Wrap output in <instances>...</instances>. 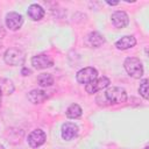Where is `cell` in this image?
I'll return each instance as SVG.
<instances>
[{
    "mask_svg": "<svg viewBox=\"0 0 149 149\" xmlns=\"http://www.w3.org/2000/svg\"><path fill=\"white\" fill-rule=\"evenodd\" d=\"M1 97H2V94L0 93V104H1Z\"/></svg>",
    "mask_w": 149,
    "mask_h": 149,
    "instance_id": "24",
    "label": "cell"
},
{
    "mask_svg": "<svg viewBox=\"0 0 149 149\" xmlns=\"http://www.w3.org/2000/svg\"><path fill=\"white\" fill-rule=\"evenodd\" d=\"M81 115V108L77 104H72L66 109V116L70 119H77Z\"/></svg>",
    "mask_w": 149,
    "mask_h": 149,
    "instance_id": "16",
    "label": "cell"
},
{
    "mask_svg": "<svg viewBox=\"0 0 149 149\" xmlns=\"http://www.w3.org/2000/svg\"><path fill=\"white\" fill-rule=\"evenodd\" d=\"M30 72H31V71H30L29 69H26V68L22 69V74H23V76H28Z\"/></svg>",
    "mask_w": 149,
    "mask_h": 149,
    "instance_id": "19",
    "label": "cell"
},
{
    "mask_svg": "<svg viewBox=\"0 0 149 149\" xmlns=\"http://www.w3.org/2000/svg\"><path fill=\"white\" fill-rule=\"evenodd\" d=\"M0 149H5V148H3V146H1V144H0Z\"/></svg>",
    "mask_w": 149,
    "mask_h": 149,
    "instance_id": "23",
    "label": "cell"
},
{
    "mask_svg": "<svg viewBox=\"0 0 149 149\" xmlns=\"http://www.w3.org/2000/svg\"><path fill=\"white\" fill-rule=\"evenodd\" d=\"M112 23L115 28H125L129 23V17L123 10H116L111 16Z\"/></svg>",
    "mask_w": 149,
    "mask_h": 149,
    "instance_id": "9",
    "label": "cell"
},
{
    "mask_svg": "<svg viewBox=\"0 0 149 149\" xmlns=\"http://www.w3.org/2000/svg\"><path fill=\"white\" fill-rule=\"evenodd\" d=\"M48 98L47 93L42 90H33L28 93V99L33 104H41Z\"/></svg>",
    "mask_w": 149,
    "mask_h": 149,
    "instance_id": "13",
    "label": "cell"
},
{
    "mask_svg": "<svg viewBox=\"0 0 149 149\" xmlns=\"http://www.w3.org/2000/svg\"><path fill=\"white\" fill-rule=\"evenodd\" d=\"M109 83H111L109 79H108L107 77L102 76V77H100V78L94 79V80L91 81L90 84H86L85 90H86L87 93L92 94V93H95V92H98V91H100V90L107 87V86L109 85Z\"/></svg>",
    "mask_w": 149,
    "mask_h": 149,
    "instance_id": "5",
    "label": "cell"
},
{
    "mask_svg": "<svg viewBox=\"0 0 149 149\" xmlns=\"http://www.w3.org/2000/svg\"><path fill=\"white\" fill-rule=\"evenodd\" d=\"M104 42H105L104 36L98 31H93V33H90L87 35V44L91 47L98 48L101 44H104Z\"/></svg>",
    "mask_w": 149,
    "mask_h": 149,
    "instance_id": "14",
    "label": "cell"
},
{
    "mask_svg": "<svg viewBox=\"0 0 149 149\" xmlns=\"http://www.w3.org/2000/svg\"><path fill=\"white\" fill-rule=\"evenodd\" d=\"M45 133L41 129H36V130H33L29 136H28V143L31 148H37V147H41L44 142H45Z\"/></svg>",
    "mask_w": 149,
    "mask_h": 149,
    "instance_id": "7",
    "label": "cell"
},
{
    "mask_svg": "<svg viewBox=\"0 0 149 149\" xmlns=\"http://www.w3.org/2000/svg\"><path fill=\"white\" fill-rule=\"evenodd\" d=\"M78 134V127L72 122H66L62 126V137L66 141L74 139Z\"/></svg>",
    "mask_w": 149,
    "mask_h": 149,
    "instance_id": "10",
    "label": "cell"
},
{
    "mask_svg": "<svg viewBox=\"0 0 149 149\" xmlns=\"http://www.w3.org/2000/svg\"><path fill=\"white\" fill-rule=\"evenodd\" d=\"M139 93L144 98L148 99V79H143L140 87H139Z\"/></svg>",
    "mask_w": 149,
    "mask_h": 149,
    "instance_id": "18",
    "label": "cell"
},
{
    "mask_svg": "<svg viewBox=\"0 0 149 149\" xmlns=\"http://www.w3.org/2000/svg\"><path fill=\"white\" fill-rule=\"evenodd\" d=\"M3 59L9 65H21L24 62V52L17 48H9L5 51Z\"/></svg>",
    "mask_w": 149,
    "mask_h": 149,
    "instance_id": "3",
    "label": "cell"
},
{
    "mask_svg": "<svg viewBox=\"0 0 149 149\" xmlns=\"http://www.w3.org/2000/svg\"><path fill=\"white\" fill-rule=\"evenodd\" d=\"M27 13H28V16L31 20H34V21H38V20H41L44 16V9L40 5H37V3L30 5L28 7Z\"/></svg>",
    "mask_w": 149,
    "mask_h": 149,
    "instance_id": "12",
    "label": "cell"
},
{
    "mask_svg": "<svg viewBox=\"0 0 149 149\" xmlns=\"http://www.w3.org/2000/svg\"><path fill=\"white\" fill-rule=\"evenodd\" d=\"M14 91V86L13 83L9 79H0V93H5V94H10Z\"/></svg>",
    "mask_w": 149,
    "mask_h": 149,
    "instance_id": "17",
    "label": "cell"
},
{
    "mask_svg": "<svg viewBox=\"0 0 149 149\" xmlns=\"http://www.w3.org/2000/svg\"><path fill=\"white\" fill-rule=\"evenodd\" d=\"M135 44H136V40H135L134 36H130V35L122 36L120 40H118L115 42V47L119 50H126V49L133 48Z\"/></svg>",
    "mask_w": 149,
    "mask_h": 149,
    "instance_id": "11",
    "label": "cell"
},
{
    "mask_svg": "<svg viewBox=\"0 0 149 149\" xmlns=\"http://www.w3.org/2000/svg\"><path fill=\"white\" fill-rule=\"evenodd\" d=\"M107 3H108V5H111V6H115V5H118L119 2H118V1H115V2H111V1H107Z\"/></svg>",
    "mask_w": 149,
    "mask_h": 149,
    "instance_id": "21",
    "label": "cell"
},
{
    "mask_svg": "<svg viewBox=\"0 0 149 149\" xmlns=\"http://www.w3.org/2000/svg\"><path fill=\"white\" fill-rule=\"evenodd\" d=\"M23 23V17L16 12H10L6 15V24L10 30L19 29Z\"/></svg>",
    "mask_w": 149,
    "mask_h": 149,
    "instance_id": "8",
    "label": "cell"
},
{
    "mask_svg": "<svg viewBox=\"0 0 149 149\" xmlns=\"http://www.w3.org/2000/svg\"><path fill=\"white\" fill-rule=\"evenodd\" d=\"M104 98L108 104H121L127 100V92L122 87L112 86L104 93Z\"/></svg>",
    "mask_w": 149,
    "mask_h": 149,
    "instance_id": "1",
    "label": "cell"
},
{
    "mask_svg": "<svg viewBox=\"0 0 149 149\" xmlns=\"http://www.w3.org/2000/svg\"><path fill=\"white\" fill-rule=\"evenodd\" d=\"M125 70L127 73L133 78H141L143 74V66L139 58L136 57H128L123 63Z\"/></svg>",
    "mask_w": 149,
    "mask_h": 149,
    "instance_id": "2",
    "label": "cell"
},
{
    "mask_svg": "<svg viewBox=\"0 0 149 149\" xmlns=\"http://www.w3.org/2000/svg\"><path fill=\"white\" fill-rule=\"evenodd\" d=\"M37 83L42 87H47L54 84V77L50 73H41L37 77Z\"/></svg>",
    "mask_w": 149,
    "mask_h": 149,
    "instance_id": "15",
    "label": "cell"
},
{
    "mask_svg": "<svg viewBox=\"0 0 149 149\" xmlns=\"http://www.w3.org/2000/svg\"><path fill=\"white\" fill-rule=\"evenodd\" d=\"M5 36V30H3V28H2V26L0 24V38H2Z\"/></svg>",
    "mask_w": 149,
    "mask_h": 149,
    "instance_id": "20",
    "label": "cell"
},
{
    "mask_svg": "<svg viewBox=\"0 0 149 149\" xmlns=\"http://www.w3.org/2000/svg\"><path fill=\"white\" fill-rule=\"evenodd\" d=\"M77 80L80 84H90L91 81H93L94 79L98 78V71L94 68H84L80 71L77 72Z\"/></svg>",
    "mask_w": 149,
    "mask_h": 149,
    "instance_id": "4",
    "label": "cell"
},
{
    "mask_svg": "<svg viewBox=\"0 0 149 149\" xmlns=\"http://www.w3.org/2000/svg\"><path fill=\"white\" fill-rule=\"evenodd\" d=\"M31 65L35 68V69H47V68H50L54 65V59L48 56V55H36L31 58Z\"/></svg>",
    "mask_w": 149,
    "mask_h": 149,
    "instance_id": "6",
    "label": "cell"
},
{
    "mask_svg": "<svg viewBox=\"0 0 149 149\" xmlns=\"http://www.w3.org/2000/svg\"><path fill=\"white\" fill-rule=\"evenodd\" d=\"M1 51H2V44L0 43V52H1Z\"/></svg>",
    "mask_w": 149,
    "mask_h": 149,
    "instance_id": "22",
    "label": "cell"
}]
</instances>
